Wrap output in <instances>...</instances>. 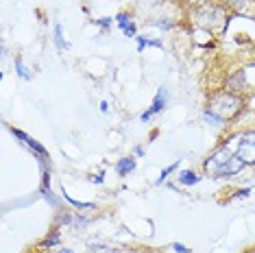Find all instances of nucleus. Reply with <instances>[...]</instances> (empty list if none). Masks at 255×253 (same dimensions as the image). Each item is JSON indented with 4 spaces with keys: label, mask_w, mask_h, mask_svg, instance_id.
Returning <instances> with one entry per match:
<instances>
[{
    "label": "nucleus",
    "mask_w": 255,
    "mask_h": 253,
    "mask_svg": "<svg viewBox=\"0 0 255 253\" xmlns=\"http://www.w3.org/2000/svg\"><path fill=\"white\" fill-rule=\"evenodd\" d=\"M179 183H181V186H194V183H199V175L192 170H183L181 175H179Z\"/></svg>",
    "instance_id": "nucleus-7"
},
{
    "label": "nucleus",
    "mask_w": 255,
    "mask_h": 253,
    "mask_svg": "<svg viewBox=\"0 0 255 253\" xmlns=\"http://www.w3.org/2000/svg\"><path fill=\"white\" fill-rule=\"evenodd\" d=\"M249 192H251V190L245 188V190H240V192H236V197L238 199H245V197H249Z\"/></svg>",
    "instance_id": "nucleus-16"
},
{
    "label": "nucleus",
    "mask_w": 255,
    "mask_h": 253,
    "mask_svg": "<svg viewBox=\"0 0 255 253\" xmlns=\"http://www.w3.org/2000/svg\"><path fill=\"white\" fill-rule=\"evenodd\" d=\"M55 42H57V46H59L61 50H66V48H70V44L63 39V28H61V24H57L55 26Z\"/></svg>",
    "instance_id": "nucleus-9"
},
{
    "label": "nucleus",
    "mask_w": 255,
    "mask_h": 253,
    "mask_svg": "<svg viewBox=\"0 0 255 253\" xmlns=\"http://www.w3.org/2000/svg\"><path fill=\"white\" fill-rule=\"evenodd\" d=\"M11 133H13L15 137H20V140L24 142V144H26L28 148H31V151H35V153L39 155V157H46V155H48V153H46V148H44L42 144H39L37 140H33V137H28L26 133H22V131H15V129H11Z\"/></svg>",
    "instance_id": "nucleus-5"
},
{
    "label": "nucleus",
    "mask_w": 255,
    "mask_h": 253,
    "mask_svg": "<svg viewBox=\"0 0 255 253\" xmlns=\"http://www.w3.org/2000/svg\"><path fill=\"white\" fill-rule=\"evenodd\" d=\"M57 253H74V251H70V249H61V251H57Z\"/></svg>",
    "instance_id": "nucleus-19"
},
{
    "label": "nucleus",
    "mask_w": 255,
    "mask_h": 253,
    "mask_svg": "<svg viewBox=\"0 0 255 253\" xmlns=\"http://www.w3.org/2000/svg\"><path fill=\"white\" fill-rule=\"evenodd\" d=\"M135 168V162H133L131 157H125V159H120L118 166H116V170L120 172V175H129V172Z\"/></svg>",
    "instance_id": "nucleus-8"
},
{
    "label": "nucleus",
    "mask_w": 255,
    "mask_h": 253,
    "mask_svg": "<svg viewBox=\"0 0 255 253\" xmlns=\"http://www.w3.org/2000/svg\"><path fill=\"white\" fill-rule=\"evenodd\" d=\"M57 243H59V234H53V236H48V238H46L44 240V243H42V247H48V245H57Z\"/></svg>",
    "instance_id": "nucleus-14"
},
{
    "label": "nucleus",
    "mask_w": 255,
    "mask_h": 253,
    "mask_svg": "<svg viewBox=\"0 0 255 253\" xmlns=\"http://www.w3.org/2000/svg\"><path fill=\"white\" fill-rule=\"evenodd\" d=\"M15 70H18V74L22 79H26V81L31 79V70H28L24 63H22V59H15Z\"/></svg>",
    "instance_id": "nucleus-11"
},
{
    "label": "nucleus",
    "mask_w": 255,
    "mask_h": 253,
    "mask_svg": "<svg viewBox=\"0 0 255 253\" xmlns=\"http://www.w3.org/2000/svg\"><path fill=\"white\" fill-rule=\"evenodd\" d=\"M168 105V92H166V88H159V92L155 94V99H153V103H150V107L146 109V112L142 114V120H148V118H153L155 114H159L161 109H164Z\"/></svg>",
    "instance_id": "nucleus-4"
},
{
    "label": "nucleus",
    "mask_w": 255,
    "mask_h": 253,
    "mask_svg": "<svg viewBox=\"0 0 255 253\" xmlns=\"http://www.w3.org/2000/svg\"><path fill=\"white\" fill-rule=\"evenodd\" d=\"M227 2L231 4V7H242V4H245V0H227Z\"/></svg>",
    "instance_id": "nucleus-17"
},
{
    "label": "nucleus",
    "mask_w": 255,
    "mask_h": 253,
    "mask_svg": "<svg viewBox=\"0 0 255 253\" xmlns=\"http://www.w3.org/2000/svg\"><path fill=\"white\" fill-rule=\"evenodd\" d=\"M66 201H68V203H72L74 208H81V210H94V203H83V201H77V199L68 197V194H66Z\"/></svg>",
    "instance_id": "nucleus-12"
},
{
    "label": "nucleus",
    "mask_w": 255,
    "mask_h": 253,
    "mask_svg": "<svg viewBox=\"0 0 255 253\" xmlns=\"http://www.w3.org/2000/svg\"><path fill=\"white\" fill-rule=\"evenodd\" d=\"M229 85H231V88H234L236 92H240L242 88H245V72H236V77L229 81Z\"/></svg>",
    "instance_id": "nucleus-10"
},
{
    "label": "nucleus",
    "mask_w": 255,
    "mask_h": 253,
    "mask_svg": "<svg viewBox=\"0 0 255 253\" xmlns=\"http://www.w3.org/2000/svg\"><path fill=\"white\" fill-rule=\"evenodd\" d=\"M238 157H242L245 164H255V131L242 133L238 137Z\"/></svg>",
    "instance_id": "nucleus-3"
},
{
    "label": "nucleus",
    "mask_w": 255,
    "mask_h": 253,
    "mask_svg": "<svg viewBox=\"0 0 255 253\" xmlns=\"http://www.w3.org/2000/svg\"><path fill=\"white\" fill-rule=\"evenodd\" d=\"M245 166L247 164L242 162V157L229 153L227 148H218L212 157H207L205 170H207V175H210V177H214V179H225V177L238 175V172L245 168Z\"/></svg>",
    "instance_id": "nucleus-1"
},
{
    "label": "nucleus",
    "mask_w": 255,
    "mask_h": 253,
    "mask_svg": "<svg viewBox=\"0 0 255 253\" xmlns=\"http://www.w3.org/2000/svg\"><path fill=\"white\" fill-rule=\"evenodd\" d=\"M240 105H242V101L238 99L236 94L223 92V94H216L210 101V109H207V112H212L214 116H218L220 120H227V118H234L236 114L240 112Z\"/></svg>",
    "instance_id": "nucleus-2"
},
{
    "label": "nucleus",
    "mask_w": 255,
    "mask_h": 253,
    "mask_svg": "<svg viewBox=\"0 0 255 253\" xmlns=\"http://www.w3.org/2000/svg\"><path fill=\"white\" fill-rule=\"evenodd\" d=\"M177 166H179V162H172V166H168V168H164V170H161V175H159V179H157V183H159V186H161V183H164V181H166V177H168V175H170V172H172V170H175V168H177Z\"/></svg>",
    "instance_id": "nucleus-13"
},
{
    "label": "nucleus",
    "mask_w": 255,
    "mask_h": 253,
    "mask_svg": "<svg viewBox=\"0 0 255 253\" xmlns=\"http://www.w3.org/2000/svg\"><path fill=\"white\" fill-rule=\"evenodd\" d=\"M109 22H112L109 18H103V20H98V24H101V26H109Z\"/></svg>",
    "instance_id": "nucleus-18"
},
{
    "label": "nucleus",
    "mask_w": 255,
    "mask_h": 253,
    "mask_svg": "<svg viewBox=\"0 0 255 253\" xmlns=\"http://www.w3.org/2000/svg\"><path fill=\"white\" fill-rule=\"evenodd\" d=\"M172 249H175L177 253H188V251H190L188 247H185V245H181V243H172Z\"/></svg>",
    "instance_id": "nucleus-15"
},
{
    "label": "nucleus",
    "mask_w": 255,
    "mask_h": 253,
    "mask_svg": "<svg viewBox=\"0 0 255 253\" xmlns=\"http://www.w3.org/2000/svg\"><path fill=\"white\" fill-rule=\"evenodd\" d=\"M116 22H118V26L125 31V35H129V37H135V26L131 24V18H129V13H118L116 15Z\"/></svg>",
    "instance_id": "nucleus-6"
}]
</instances>
